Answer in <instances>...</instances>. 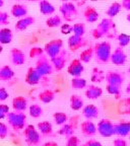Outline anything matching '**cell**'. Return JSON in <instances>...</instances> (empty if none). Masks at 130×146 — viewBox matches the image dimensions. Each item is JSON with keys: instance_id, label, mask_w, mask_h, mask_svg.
I'll return each instance as SVG.
<instances>
[{"instance_id": "cell-3", "label": "cell", "mask_w": 130, "mask_h": 146, "mask_svg": "<svg viewBox=\"0 0 130 146\" xmlns=\"http://www.w3.org/2000/svg\"><path fill=\"white\" fill-rule=\"evenodd\" d=\"M115 23L111 18H104L103 21L99 23L98 27L93 31V36L95 39H101L104 36H109V34L112 31H115Z\"/></svg>"}, {"instance_id": "cell-41", "label": "cell", "mask_w": 130, "mask_h": 146, "mask_svg": "<svg viewBox=\"0 0 130 146\" xmlns=\"http://www.w3.org/2000/svg\"><path fill=\"white\" fill-rule=\"evenodd\" d=\"M45 55V51H44V48H41V47H33L30 50V57L32 58H40L41 56Z\"/></svg>"}, {"instance_id": "cell-53", "label": "cell", "mask_w": 130, "mask_h": 146, "mask_svg": "<svg viewBox=\"0 0 130 146\" xmlns=\"http://www.w3.org/2000/svg\"><path fill=\"white\" fill-rule=\"evenodd\" d=\"M126 92L130 96V83H128L127 86H126Z\"/></svg>"}, {"instance_id": "cell-47", "label": "cell", "mask_w": 130, "mask_h": 146, "mask_svg": "<svg viewBox=\"0 0 130 146\" xmlns=\"http://www.w3.org/2000/svg\"><path fill=\"white\" fill-rule=\"evenodd\" d=\"M121 106L123 107V109H122V112L125 113V114L130 115V98H126Z\"/></svg>"}, {"instance_id": "cell-17", "label": "cell", "mask_w": 130, "mask_h": 146, "mask_svg": "<svg viewBox=\"0 0 130 146\" xmlns=\"http://www.w3.org/2000/svg\"><path fill=\"white\" fill-rule=\"evenodd\" d=\"M80 128H81L82 134L87 137L95 136L96 133L98 132V130H97V126L95 125L91 120H85V121L82 122L81 125H80Z\"/></svg>"}, {"instance_id": "cell-21", "label": "cell", "mask_w": 130, "mask_h": 146, "mask_svg": "<svg viewBox=\"0 0 130 146\" xmlns=\"http://www.w3.org/2000/svg\"><path fill=\"white\" fill-rule=\"evenodd\" d=\"M103 96V89L97 85H89L85 90V96L89 100H98Z\"/></svg>"}, {"instance_id": "cell-46", "label": "cell", "mask_w": 130, "mask_h": 146, "mask_svg": "<svg viewBox=\"0 0 130 146\" xmlns=\"http://www.w3.org/2000/svg\"><path fill=\"white\" fill-rule=\"evenodd\" d=\"M60 31L63 35H69L70 33H72V27L68 23H64V25H61Z\"/></svg>"}, {"instance_id": "cell-14", "label": "cell", "mask_w": 130, "mask_h": 146, "mask_svg": "<svg viewBox=\"0 0 130 146\" xmlns=\"http://www.w3.org/2000/svg\"><path fill=\"white\" fill-rule=\"evenodd\" d=\"M83 70H85V67L82 65V62L80 61V59H73L68 65V68H67L68 74L73 76V77L80 76L82 74V72H83Z\"/></svg>"}, {"instance_id": "cell-58", "label": "cell", "mask_w": 130, "mask_h": 146, "mask_svg": "<svg viewBox=\"0 0 130 146\" xmlns=\"http://www.w3.org/2000/svg\"><path fill=\"white\" fill-rule=\"evenodd\" d=\"M60 1H62V2H67L68 0H60Z\"/></svg>"}, {"instance_id": "cell-55", "label": "cell", "mask_w": 130, "mask_h": 146, "mask_svg": "<svg viewBox=\"0 0 130 146\" xmlns=\"http://www.w3.org/2000/svg\"><path fill=\"white\" fill-rule=\"evenodd\" d=\"M126 19H127V21H129V23H130V13L127 14V16H126Z\"/></svg>"}, {"instance_id": "cell-29", "label": "cell", "mask_w": 130, "mask_h": 146, "mask_svg": "<svg viewBox=\"0 0 130 146\" xmlns=\"http://www.w3.org/2000/svg\"><path fill=\"white\" fill-rule=\"evenodd\" d=\"M38 98L43 104H49L54 100L55 92L53 90H51V89H45V90L40 92Z\"/></svg>"}, {"instance_id": "cell-52", "label": "cell", "mask_w": 130, "mask_h": 146, "mask_svg": "<svg viewBox=\"0 0 130 146\" xmlns=\"http://www.w3.org/2000/svg\"><path fill=\"white\" fill-rule=\"evenodd\" d=\"M43 146H58V144L54 141H48L43 144Z\"/></svg>"}, {"instance_id": "cell-44", "label": "cell", "mask_w": 130, "mask_h": 146, "mask_svg": "<svg viewBox=\"0 0 130 146\" xmlns=\"http://www.w3.org/2000/svg\"><path fill=\"white\" fill-rule=\"evenodd\" d=\"M9 113V107L8 105L5 104H0V120L6 118Z\"/></svg>"}, {"instance_id": "cell-12", "label": "cell", "mask_w": 130, "mask_h": 146, "mask_svg": "<svg viewBox=\"0 0 130 146\" xmlns=\"http://www.w3.org/2000/svg\"><path fill=\"white\" fill-rule=\"evenodd\" d=\"M110 61L112 62L114 65H117V66H121V65H124L126 63V61H127V55L125 54L122 47H118V48L115 49L114 52L111 54Z\"/></svg>"}, {"instance_id": "cell-34", "label": "cell", "mask_w": 130, "mask_h": 146, "mask_svg": "<svg viewBox=\"0 0 130 146\" xmlns=\"http://www.w3.org/2000/svg\"><path fill=\"white\" fill-rule=\"evenodd\" d=\"M71 87L75 90H79V89H83L87 87V80L85 78H81L80 76L78 77H73L71 80Z\"/></svg>"}, {"instance_id": "cell-5", "label": "cell", "mask_w": 130, "mask_h": 146, "mask_svg": "<svg viewBox=\"0 0 130 146\" xmlns=\"http://www.w3.org/2000/svg\"><path fill=\"white\" fill-rule=\"evenodd\" d=\"M36 69L41 73L42 75H50L54 72V67H53V64L51 62V60H49V58L43 55L40 58H38L36 62Z\"/></svg>"}, {"instance_id": "cell-28", "label": "cell", "mask_w": 130, "mask_h": 146, "mask_svg": "<svg viewBox=\"0 0 130 146\" xmlns=\"http://www.w3.org/2000/svg\"><path fill=\"white\" fill-rule=\"evenodd\" d=\"M14 76V71L8 65H4L0 68V81H9Z\"/></svg>"}, {"instance_id": "cell-36", "label": "cell", "mask_w": 130, "mask_h": 146, "mask_svg": "<svg viewBox=\"0 0 130 146\" xmlns=\"http://www.w3.org/2000/svg\"><path fill=\"white\" fill-rule=\"evenodd\" d=\"M53 119H54V122L56 123V125L62 126L63 124L67 123V120H68V117L65 113L63 112H56L53 115Z\"/></svg>"}, {"instance_id": "cell-60", "label": "cell", "mask_w": 130, "mask_h": 146, "mask_svg": "<svg viewBox=\"0 0 130 146\" xmlns=\"http://www.w3.org/2000/svg\"><path fill=\"white\" fill-rule=\"evenodd\" d=\"M128 72H129V73H130V67H129V69H128Z\"/></svg>"}, {"instance_id": "cell-10", "label": "cell", "mask_w": 130, "mask_h": 146, "mask_svg": "<svg viewBox=\"0 0 130 146\" xmlns=\"http://www.w3.org/2000/svg\"><path fill=\"white\" fill-rule=\"evenodd\" d=\"M106 81L107 84H112L116 85L118 87H122L124 82V75L121 72L118 71H109L106 74Z\"/></svg>"}, {"instance_id": "cell-31", "label": "cell", "mask_w": 130, "mask_h": 146, "mask_svg": "<svg viewBox=\"0 0 130 146\" xmlns=\"http://www.w3.org/2000/svg\"><path fill=\"white\" fill-rule=\"evenodd\" d=\"M70 108L73 111H79L83 108V100L77 94H72L70 96Z\"/></svg>"}, {"instance_id": "cell-43", "label": "cell", "mask_w": 130, "mask_h": 146, "mask_svg": "<svg viewBox=\"0 0 130 146\" xmlns=\"http://www.w3.org/2000/svg\"><path fill=\"white\" fill-rule=\"evenodd\" d=\"M8 136V127L6 124L0 122V139H5Z\"/></svg>"}, {"instance_id": "cell-51", "label": "cell", "mask_w": 130, "mask_h": 146, "mask_svg": "<svg viewBox=\"0 0 130 146\" xmlns=\"http://www.w3.org/2000/svg\"><path fill=\"white\" fill-rule=\"evenodd\" d=\"M121 5L125 10L130 11V0H122Z\"/></svg>"}, {"instance_id": "cell-50", "label": "cell", "mask_w": 130, "mask_h": 146, "mask_svg": "<svg viewBox=\"0 0 130 146\" xmlns=\"http://www.w3.org/2000/svg\"><path fill=\"white\" fill-rule=\"evenodd\" d=\"M113 146H127V142L123 138H117L113 141Z\"/></svg>"}, {"instance_id": "cell-11", "label": "cell", "mask_w": 130, "mask_h": 146, "mask_svg": "<svg viewBox=\"0 0 130 146\" xmlns=\"http://www.w3.org/2000/svg\"><path fill=\"white\" fill-rule=\"evenodd\" d=\"M87 45V41L83 38V36H76V35H72L69 36L68 39V48L70 49L72 52H75L78 49H81Z\"/></svg>"}, {"instance_id": "cell-18", "label": "cell", "mask_w": 130, "mask_h": 146, "mask_svg": "<svg viewBox=\"0 0 130 146\" xmlns=\"http://www.w3.org/2000/svg\"><path fill=\"white\" fill-rule=\"evenodd\" d=\"M35 23V17L34 16H25L21 17L18 21H16L15 23V30L17 32H23L25 31L27 27H30L32 25Z\"/></svg>"}, {"instance_id": "cell-56", "label": "cell", "mask_w": 130, "mask_h": 146, "mask_svg": "<svg viewBox=\"0 0 130 146\" xmlns=\"http://www.w3.org/2000/svg\"><path fill=\"white\" fill-rule=\"evenodd\" d=\"M2 52H3V47H2V45L0 44V54H1Z\"/></svg>"}, {"instance_id": "cell-9", "label": "cell", "mask_w": 130, "mask_h": 146, "mask_svg": "<svg viewBox=\"0 0 130 146\" xmlns=\"http://www.w3.org/2000/svg\"><path fill=\"white\" fill-rule=\"evenodd\" d=\"M42 74L37 70L36 67H30L27 69V74H25V83H27L29 85H37L39 84L40 81L42 79Z\"/></svg>"}, {"instance_id": "cell-48", "label": "cell", "mask_w": 130, "mask_h": 146, "mask_svg": "<svg viewBox=\"0 0 130 146\" xmlns=\"http://www.w3.org/2000/svg\"><path fill=\"white\" fill-rule=\"evenodd\" d=\"M9 98V94L4 87H0V102H4Z\"/></svg>"}, {"instance_id": "cell-54", "label": "cell", "mask_w": 130, "mask_h": 146, "mask_svg": "<svg viewBox=\"0 0 130 146\" xmlns=\"http://www.w3.org/2000/svg\"><path fill=\"white\" fill-rule=\"evenodd\" d=\"M3 4H4V0H0V8L3 6Z\"/></svg>"}, {"instance_id": "cell-2", "label": "cell", "mask_w": 130, "mask_h": 146, "mask_svg": "<svg viewBox=\"0 0 130 146\" xmlns=\"http://www.w3.org/2000/svg\"><path fill=\"white\" fill-rule=\"evenodd\" d=\"M6 118L9 126L15 131L23 130L27 126V116L25 112H9Z\"/></svg>"}, {"instance_id": "cell-13", "label": "cell", "mask_w": 130, "mask_h": 146, "mask_svg": "<svg viewBox=\"0 0 130 146\" xmlns=\"http://www.w3.org/2000/svg\"><path fill=\"white\" fill-rule=\"evenodd\" d=\"M67 57H68L67 52L65 50H62L57 56H55L54 58L50 59L55 70L61 71L62 69L65 67V64H66V62H67Z\"/></svg>"}, {"instance_id": "cell-25", "label": "cell", "mask_w": 130, "mask_h": 146, "mask_svg": "<svg viewBox=\"0 0 130 146\" xmlns=\"http://www.w3.org/2000/svg\"><path fill=\"white\" fill-rule=\"evenodd\" d=\"M37 128L43 136H51L53 134V126L49 121L39 122L37 125Z\"/></svg>"}, {"instance_id": "cell-4", "label": "cell", "mask_w": 130, "mask_h": 146, "mask_svg": "<svg viewBox=\"0 0 130 146\" xmlns=\"http://www.w3.org/2000/svg\"><path fill=\"white\" fill-rule=\"evenodd\" d=\"M25 143L29 146H38L41 143V133L34 125H27L23 129Z\"/></svg>"}, {"instance_id": "cell-26", "label": "cell", "mask_w": 130, "mask_h": 146, "mask_svg": "<svg viewBox=\"0 0 130 146\" xmlns=\"http://www.w3.org/2000/svg\"><path fill=\"white\" fill-rule=\"evenodd\" d=\"M11 14L12 16L14 17H17V18H21V17H25L27 16V8L25 5L23 4H14L13 6L11 7Z\"/></svg>"}, {"instance_id": "cell-23", "label": "cell", "mask_w": 130, "mask_h": 146, "mask_svg": "<svg viewBox=\"0 0 130 146\" xmlns=\"http://www.w3.org/2000/svg\"><path fill=\"white\" fill-rule=\"evenodd\" d=\"M13 34L12 31L8 27H2L0 29V44L1 45H8L11 43Z\"/></svg>"}, {"instance_id": "cell-27", "label": "cell", "mask_w": 130, "mask_h": 146, "mask_svg": "<svg viewBox=\"0 0 130 146\" xmlns=\"http://www.w3.org/2000/svg\"><path fill=\"white\" fill-rule=\"evenodd\" d=\"M76 127H77V126L73 125L71 122L65 123L61 126V128H60V130L58 131V133H59L60 135H62V136L68 138V137L72 136V135L74 134V131H75Z\"/></svg>"}, {"instance_id": "cell-49", "label": "cell", "mask_w": 130, "mask_h": 146, "mask_svg": "<svg viewBox=\"0 0 130 146\" xmlns=\"http://www.w3.org/2000/svg\"><path fill=\"white\" fill-rule=\"evenodd\" d=\"M81 146H102V143L98 140H95V139H89V141L85 142L83 145Z\"/></svg>"}, {"instance_id": "cell-19", "label": "cell", "mask_w": 130, "mask_h": 146, "mask_svg": "<svg viewBox=\"0 0 130 146\" xmlns=\"http://www.w3.org/2000/svg\"><path fill=\"white\" fill-rule=\"evenodd\" d=\"M12 109L15 112H25L27 109V100L23 96L14 98L12 100Z\"/></svg>"}, {"instance_id": "cell-22", "label": "cell", "mask_w": 130, "mask_h": 146, "mask_svg": "<svg viewBox=\"0 0 130 146\" xmlns=\"http://www.w3.org/2000/svg\"><path fill=\"white\" fill-rule=\"evenodd\" d=\"M83 16L87 23H96L100 17L98 10L93 6H87L83 11Z\"/></svg>"}, {"instance_id": "cell-24", "label": "cell", "mask_w": 130, "mask_h": 146, "mask_svg": "<svg viewBox=\"0 0 130 146\" xmlns=\"http://www.w3.org/2000/svg\"><path fill=\"white\" fill-rule=\"evenodd\" d=\"M40 12L44 15H52L55 12V7L52 3H50L47 0H40L39 2Z\"/></svg>"}, {"instance_id": "cell-33", "label": "cell", "mask_w": 130, "mask_h": 146, "mask_svg": "<svg viewBox=\"0 0 130 146\" xmlns=\"http://www.w3.org/2000/svg\"><path fill=\"white\" fill-rule=\"evenodd\" d=\"M121 9H122L121 3L114 2V3H112V4L110 5V7L108 8L107 11H106V14H107L110 18H113V17H115L116 15H118L119 12L121 11Z\"/></svg>"}, {"instance_id": "cell-6", "label": "cell", "mask_w": 130, "mask_h": 146, "mask_svg": "<svg viewBox=\"0 0 130 146\" xmlns=\"http://www.w3.org/2000/svg\"><path fill=\"white\" fill-rule=\"evenodd\" d=\"M62 50H63V41L61 39L52 40V41L48 42L44 47V51H45L46 55L50 59L57 56Z\"/></svg>"}, {"instance_id": "cell-42", "label": "cell", "mask_w": 130, "mask_h": 146, "mask_svg": "<svg viewBox=\"0 0 130 146\" xmlns=\"http://www.w3.org/2000/svg\"><path fill=\"white\" fill-rule=\"evenodd\" d=\"M66 146H80V140L77 136H72L68 137L67 138V142H66Z\"/></svg>"}, {"instance_id": "cell-32", "label": "cell", "mask_w": 130, "mask_h": 146, "mask_svg": "<svg viewBox=\"0 0 130 146\" xmlns=\"http://www.w3.org/2000/svg\"><path fill=\"white\" fill-rule=\"evenodd\" d=\"M93 57H95V50L93 47H89L80 53L79 59L82 63H89L93 59Z\"/></svg>"}, {"instance_id": "cell-61", "label": "cell", "mask_w": 130, "mask_h": 146, "mask_svg": "<svg viewBox=\"0 0 130 146\" xmlns=\"http://www.w3.org/2000/svg\"><path fill=\"white\" fill-rule=\"evenodd\" d=\"M91 1H98V0H91Z\"/></svg>"}, {"instance_id": "cell-39", "label": "cell", "mask_w": 130, "mask_h": 146, "mask_svg": "<svg viewBox=\"0 0 130 146\" xmlns=\"http://www.w3.org/2000/svg\"><path fill=\"white\" fill-rule=\"evenodd\" d=\"M106 90H107L108 94L116 96V98H120V96H121V87H118V86H116V85L107 84V86H106Z\"/></svg>"}, {"instance_id": "cell-7", "label": "cell", "mask_w": 130, "mask_h": 146, "mask_svg": "<svg viewBox=\"0 0 130 146\" xmlns=\"http://www.w3.org/2000/svg\"><path fill=\"white\" fill-rule=\"evenodd\" d=\"M60 12L66 21H74L77 16V8L73 2H63L60 6Z\"/></svg>"}, {"instance_id": "cell-15", "label": "cell", "mask_w": 130, "mask_h": 146, "mask_svg": "<svg viewBox=\"0 0 130 146\" xmlns=\"http://www.w3.org/2000/svg\"><path fill=\"white\" fill-rule=\"evenodd\" d=\"M10 61L16 66L23 65L25 62V55L21 49L13 48L10 51Z\"/></svg>"}, {"instance_id": "cell-57", "label": "cell", "mask_w": 130, "mask_h": 146, "mask_svg": "<svg viewBox=\"0 0 130 146\" xmlns=\"http://www.w3.org/2000/svg\"><path fill=\"white\" fill-rule=\"evenodd\" d=\"M74 1H78V2H85L87 0H74Z\"/></svg>"}, {"instance_id": "cell-30", "label": "cell", "mask_w": 130, "mask_h": 146, "mask_svg": "<svg viewBox=\"0 0 130 146\" xmlns=\"http://www.w3.org/2000/svg\"><path fill=\"white\" fill-rule=\"evenodd\" d=\"M106 78L105 73L103 70H101L98 67H95L91 71V80L95 83H101L103 82Z\"/></svg>"}, {"instance_id": "cell-59", "label": "cell", "mask_w": 130, "mask_h": 146, "mask_svg": "<svg viewBox=\"0 0 130 146\" xmlns=\"http://www.w3.org/2000/svg\"><path fill=\"white\" fill-rule=\"evenodd\" d=\"M29 1H39V0H29Z\"/></svg>"}, {"instance_id": "cell-16", "label": "cell", "mask_w": 130, "mask_h": 146, "mask_svg": "<svg viewBox=\"0 0 130 146\" xmlns=\"http://www.w3.org/2000/svg\"><path fill=\"white\" fill-rule=\"evenodd\" d=\"M115 135L120 137H126L130 134V122L129 121H120L115 124L114 126Z\"/></svg>"}, {"instance_id": "cell-45", "label": "cell", "mask_w": 130, "mask_h": 146, "mask_svg": "<svg viewBox=\"0 0 130 146\" xmlns=\"http://www.w3.org/2000/svg\"><path fill=\"white\" fill-rule=\"evenodd\" d=\"M9 25L8 14L4 11H0V25Z\"/></svg>"}, {"instance_id": "cell-35", "label": "cell", "mask_w": 130, "mask_h": 146, "mask_svg": "<svg viewBox=\"0 0 130 146\" xmlns=\"http://www.w3.org/2000/svg\"><path fill=\"white\" fill-rule=\"evenodd\" d=\"M29 112H30V116L32 118H40V117L43 115L44 111L42 109L41 106L37 105V104H34V105H31L30 108H29Z\"/></svg>"}, {"instance_id": "cell-62", "label": "cell", "mask_w": 130, "mask_h": 146, "mask_svg": "<svg viewBox=\"0 0 130 146\" xmlns=\"http://www.w3.org/2000/svg\"><path fill=\"white\" fill-rule=\"evenodd\" d=\"M129 138H130V134H129Z\"/></svg>"}, {"instance_id": "cell-8", "label": "cell", "mask_w": 130, "mask_h": 146, "mask_svg": "<svg viewBox=\"0 0 130 146\" xmlns=\"http://www.w3.org/2000/svg\"><path fill=\"white\" fill-rule=\"evenodd\" d=\"M114 126L115 124H113L110 120H108V119H102L98 123L97 130H98L99 134L101 136L106 137V138H110V137H112L115 135Z\"/></svg>"}, {"instance_id": "cell-38", "label": "cell", "mask_w": 130, "mask_h": 146, "mask_svg": "<svg viewBox=\"0 0 130 146\" xmlns=\"http://www.w3.org/2000/svg\"><path fill=\"white\" fill-rule=\"evenodd\" d=\"M117 40H118V43H119V47H126V46L129 45L130 43V36L127 34H124V33H121L120 35H118L117 36Z\"/></svg>"}, {"instance_id": "cell-1", "label": "cell", "mask_w": 130, "mask_h": 146, "mask_svg": "<svg viewBox=\"0 0 130 146\" xmlns=\"http://www.w3.org/2000/svg\"><path fill=\"white\" fill-rule=\"evenodd\" d=\"M95 50V58L98 63L105 64L110 61L111 58V45L109 42L104 41L96 44L94 47Z\"/></svg>"}, {"instance_id": "cell-20", "label": "cell", "mask_w": 130, "mask_h": 146, "mask_svg": "<svg viewBox=\"0 0 130 146\" xmlns=\"http://www.w3.org/2000/svg\"><path fill=\"white\" fill-rule=\"evenodd\" d=\"M99 113H100V111H99L98 107L95 105H87L82 108V114L87 118V120L97 119L99 116Z\"/></svg>"}, {"instance_id": "cell-37", "label": "cell", "mask_w": 130, "mask_h": 146, "mask_svg": "<svg viewBox=\"0 0 130 146\" xmlns=\"http://www.w3.org/2000/svg\"><path fill=\"white\" fill-rule=\"evenodd\" d=\"M46 25L48 27H58L62 25V18L58 15H53L51 17H49L47 21H46Z\"/></svg>"}, {"instance_id": "cell-40", "label": "cell", "mask_w": 130, "mask_h": 146, "mask_svg": "<svg viewBox=\"0 0 130 146\" xmlns=\"http://www.w3.org/2000/svg\"><path fill=\"white\" fill-rule=\"evenodd\" d=\"M72 32H73V35L83 36V35L85 34V25L81 23H75V25H73V27H72Z\"/></svg>"}]
</instances>
